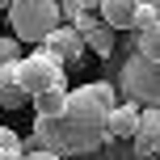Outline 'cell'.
Returning <instances> with one entry per match:
<instances>
[{"label":"cell","mask_w":160,"mask_h":160,"mask_svg":"<svg viewBox=\"0 0 160 160\" xmlns=\"http://www.w3.org/2000/svg\"><path fill=\"white\" fill-rule=\"evenodd\" d=\"M118 88L127 101H139V105H160V59H148L143 51H131L127 63H122V76H118Z\"/></svg>","instance_id":"obj_3"},{"label":"cell","mask_w":160,"mask_h":160,"mask_svg":"<svg viewBox=\"0 0 160 160\" xmlns=\"http://www.w3.org/2000/svg\"><path fill=\"white\" fill-rule=\"evenodd\" d=\"M139 114H143V105H139V101H118V105L110 110V122H105L110 139H135Z\"/></svg>","instance_id":"obj_6"},{"label":"cell","mask_w":160,"mask_h":160,"mask_svg":"<svg viewBox=\"0 0 160 160\" xmlns=\"http://www.w3.org/2000/svg\"><path fill=\"white\" fill-rule=\"evenodd\" d=\"M148 4H152V8H156V13H160V0H148Z\"/></svg>","instance_id":"obj_19"},{"label":"cell","mask_w":160,"mask_h":160,"mask_svg":"<svg viewBox=\"0 0 160 160\" xmlns=\"http://www.w3.org/2000/svg\"><path fill=\"white\" fill-rule=\"evenodd\" d=\"M135 34H139V51L148 59H160V21L148 25V30H135Z\"/></svg>","instance_id":"obj_14"},{"label":"cell","mask_w":160,"mask_h":160,"mask_svg":"<svg viewBox=\"0 0 160 160\" xmlns=\"http://www.w3.org/2000/svg\"><path fill=\"white\" fill-rule=\"evenodd\" d=\"M114 105H118V84L114 80H93V84L68 93L63 114H34V135L42 139V148L59 152L63 160L84 156L110 139L105 122H110Z\"/></svg>","instance_id":"obj_1"},{"label":"cell","mask_w":160,"mask_h":160,"mask_svg":"<svg viewBox=\"0 0 160 160\" xmlns=\"http://www.w3.org/2000/svg\"><path fill=\"white\" fill-rule=\"evenodd\" d=\"M17 80H21V88L30 93V101H34V97L47 93V88H68V68L59 63V59L34 51V55L17 59Z\"/></svg>","instance_id":"obj_4"},{"label":"cell","mask_w":160,"mask_h":160,"mask_svg":"<svg viewBox=\"0 0 160 160\" xmlns=\"http://www.w3.org/2000/svg\"><path fill=\"white\" fill-rule=\"evenodd\" d=\"M135 13H139V0H101V21L114 25V30H135Z\"/></svg>","instance_id":"obj_7"},{"label":"cell","mask_w":160,"mask_h":160,"mask_svg":"<svg viewBox=\"0 0 160 160\" xmlns=\"http://www.w3.org/2000/svg\"><path fill=\"white\" fill-rule=\"evenodd\" d=\"M84 47H88L84 34L68 21V25H55V30L42 38L38 51H42V55H51V59H59L63 68H76V63H84Z\"/></svg>","instance_id":"obj_5"},{"label":"cell","mask_w":160,"mask_h":160,"mask_svg":"<svg viewBox=\"0 0 160 160\" xmlns=\"http://www.w3.org/2000/svg\"><path fill=\"white\" fill-rule=\"evenodd\" d=\"M30 101V93L21 88V80H17V63H0V105L4 110H17V105Z\"/></svg>","instance_id":"obj_9"},{"label":"cell","mask_w":160,"mask_h":160,"mask_svg":"<svg viewBox=\"0 0 160 160\" xmlns=\"http://www.w3.org/2000/svg\"><path fill=\"white\" fill-rule=\"evenodd\" d=\"M17 59H21L17 38H0V63H17Z\"/></svg>","instance_id":"obj_16"},{"label":"cell","mask_w":160,"mask_h":160,"mask_svg":"<svg viewBox=\"0 0 160 160\" xmlns=\"http://www.w3.org/2000/svg\"><path fill=\"white\" fill-rule=\"evenodd\" d=\"M4 13H8L13 34L21 42H42L59 21H63V8H59L55 0H13Z\"/></svg>","instance_id":"obj_2"},{"label":"cell","mask_w":160,"mask_h":160,"mask_svg":"<svg viewBox=\"0 0 160 160\" xmlns=\"http://www.w3.org/2000/svg\"><path fill=\"white\" fill-rule=\"evenodd\" d=\"M8 4H13V0H0V8H8Z\"/></svg>","instance_id":"obj_20"},{"label":"cell","mask_w":160,"mask_h":160,"mask_svg":"<svg viewBox=\"0 0 160 160\" xmlns=\"http://www.w3.org/2000/svg\"><path fill=\"white\" fill-rule=\"evenodd\" d=\"M68 105V88H47L34 97V114H63Z\"/></svg>","instance_id":"obj_12"},{"label":"cell","mask_w":160,"mask_h":160,"mask_svg":"<svg viewBox=\"0 0 160 160\" xmlns=\"http://www.w3.org/2000/svg\"><path fill=\"white\" fill-rule=\"evenodd\" d=\"M84 42H88V51H93V55L110 59V55H114V47H118V30H114V25H105V21H97L93 30L84 34Z\"/></svg>","instance_id":"obj_10"},{"label":"cell","mask_w":160,"mask_h":160,"mask_svg":"<svg viewBox=\"0 0 160 160\" xmlns=\"http://www.w3.org/2000/svg\"><path fill=\"white\" fill-rule=\"evenodd\" d=\"M135 148H143V152H160V105H143V114H139V131H135Z\"/></svg>","instance_id":"obj_8"},{"label":"cell","mask_w":160,"mask_h":160,"mask_svg":"<svg viewBox=\"0 0 160 160\" xmlns=\"http://www.w3.org/2000/svg\"><path fill=\"white\" fill-rule=\"evenodd\" d=\"M25 160H63V156L51 152V148H38V152H25Z\"/></svg>","instance_id":"obj_17"},{"label":"cell","mask_w":160,"mask_h":160,"mask_svg":"<svg viewBox=\"0 0 160 160\" xmlns=\"http://www.w3.org/2000/svg\"><path fill=\"white\" fill-rule=\"evenodd\" d=\"M0 160H25V139H17L8 127H0Z\"/></svg>","instance_id":"obj_13"},{"label":"cell","mask_w":160,"mask_h":160,"mask_svg":"<svg viewBox=\"0 0 160 160\" xmlns=\"http://www.w3.org/2000/svg\"><path fill=\"white\" fill-rule=\"evenodd\" d=\"M105 160H160V152H143L135 139H105Z\"/></svg>","instance_id":"obj_11"},{"label":"cell","mask_w":160,"mask_h":160,"mask_svg":"<svg viewBox=\"0 0 160 160\" xmlns=\"http://www.w3.org/2000/svg\"><path fill=\"white\" fill-rule=\"evenodd\" d=\"M160 21V13L152 4H148V0H139V13H135V30H148V25H156Z\"/></svg>","instance_id":"obj_15"},{"label":"cell","mask_w":160,"mask_h":160,"mask_svg":"<svg viewBox=\"0 0 160 160\" xmlns=\"http://www.w3.org/2000/svg\"><path fill=\"white\" fill-rule=\"evenodd\" d=\"M76 160H105V143L93 148V152H84V156H76Z\"/></svg>","instance_id":"obj_18"}]
</instances>
